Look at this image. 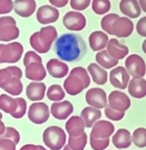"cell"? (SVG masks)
Instances as JSON below:
<instances>
[{"label": "cell", "mask_w": 146, "mask_h": 150, "mask_svg": "<svg viewBox=\"0 0 146 150\" xmlns=\"http://www.w3.org/2000/svg\"><path fill=\"white\" fill-rule=\"evenodd\" d=\"M54 49L63 61L74 63L84 58L87 52V45L80 35L64 33L57 39Z\"/></svg>", "instance_id": "1"}, {"label": "cell", "mask_w": 146, "mask_h": 150, "mask_svg": "<svg viewBox=\"0 0 146 150\" xmlns=\"http://www.w3.org/2000/svg\"><path fill=\"white\" fill-rule=\"evenodd\" d=\"M22 70L17 66H9L0 69V88L13 96L20 95L23 86L21 79Z\"/></svg>", "instance_id": "2"}, {"label": "cell", "mask_w": 146, "mask_h": 150, "mask_svg": "<svg viewBox=\"0 0 146 150\" xmlns=\"http://www.w3.org/2000/svg\"><path fill=\"white\" fill-rule=\"evenodd\" d=\"M90 85V78L85 69L76 67L71 70L69 77L64 82V88L71 96H75Z\"/></svg>", "instance_id": "3"}, {"label": "cell", "mask_w": 146, "mask_h": 150, "mask_svg": "<svg viewBox=\"0 0 146 150\" xmlns=\"http://www.w3.org/2000/svg\"><path fill=\"white\" fill-rule=\"evenodd\" d=\"M58 37V32L54 26L42 28L38 32L33 33L29 39L30 45L39 54L48 53L52 43Z\"/></svg>", "instance_id": "4"}, {"label": "cell", "mask_w": 146, "mask_h": 150, "mask_svg": "<svg viewBox=\"0 0 146 150\" xmlns=\"http://www.w3.org/2000/svg\"><path fill=\"white\" fill-rule=\"evenodd\" d=\"M64 130L59 126H50L43 131V141L49 149L60 150L66 143Z\"/></svg>", "instance_id": "5"}, {"label": "cell", "mask_w": 146, "mask_h": 150, "mask_svg": "<svg viewBox=\"0 0 146 150\" xmlns=\"http://www.w3.org/2000/svg\"><path fill=\"white\" fill-rule=\"evenodd\" d=\"M23 53V47L18 42L8 44L0 43V64H14L18 62Z\"/></svg>", "instance_id": "6"}, {"label": "cell", "mask_w": 146, "mask_h": 150, "mask_svg": "<svg viewBox=\"0 0 146 150\" xmlns=\"http://www.w3.org/2000/svg\"><path fill=\"white\" fill-rule=\"evenodd\" d=\"M19 36V29L17 27L15 19L11 16L0 18V41L10 42Z\"/></svg>", "instance_id": "7"}, {"label": "cell", "mask_w": 146, "mask_h": 150, "mask_svg": "<svg viewBox=\"0 0 146 150\" xmlns=\"http://www.w3.org/2000/svg\"><path fill=\"white\" fill-rule=\"evenodd\" d=\"M125 69L129 75L135 79H142L146 72L145 60L138 54H131L125 60Z\"/></svg>", "instance_id": "8"}, {"label": "cell", "mask_w": 146, "mask_h": 150, "mask_svg": "<svg viewBox=\"0 0 146 150\" xmlns=\"http://www.w3.org/2000/svg\"><path fill=\"white\" fill-rule=\"evenodd\" d=\"M49 106L45 103H33L28 108V118L35 124H43L49 120Z\"/></svg>", "instance_id": "9"}, {"label": "cell", "mask_w": 146, "mask_h": 150, "mask_svg": "<svg viewBox=\"0 0 146 150\" xmlns=\"http://www.w3.org/2000/svg\"><path fill=\"white\" fill-rule=\"evenodd\" d=\"M63 23L70 31H81L86 26V18L79 12L69 11L63 18Z\"/></svg>", "instance_id": "10"}, {"label": "cell", "mask_w": 146, "mask_h": 150, "mask_svg": "<svg viewBox=\"0 0 146 150\" xmlns=\"http://www.w3.org/2000/svg\"><path fill=\"white\" fill-rule=\"evenodd\" d=\"M86 103L91 107L101 109L108 105L107 94L105 91L99 88H93L87 91L85 94Z\"/></svg>", "instance_id": "11"}, {"label": "cell", "mask_w": 146, "mask_h": 150, "mask_svg": "<svg viewBox=\"0 0 146 150\" xmlns=\"http://www.w3.org/2000/svg\"><path fill=\"white\" fill-rule=\"evenodd\" d=\"M131 101L126 93L119 90L112 91L108 95V106L119 112H125L130 108Z\"/></svg>", "instance_id": "12"}, {"label": "cell", "mask_w": 146, "mask_h": 150, "mask_svg": "<svg viewBox=\"0 0 146 150\" xmlns=\"http://www.w3.org/2000/svg\"><path fill=\"white\" fill-rule=\"evenodd\" d=\"M134 31V23L129 18L119 17L112 25V35L118 38H127Z\"/></svg>", "instance_id": "13"}, {"label": "cell", "mask_w": 146, "mask_h": 150, "mask_svg": "<svg viewBox=\"0 0 146 150\" xmlns=\"http://www.w3.org/2000/svg\"><path fill=\"white\" fill-rule=\"evenodd\" d=\"M109 82L116 88L125 89L130 82V75L124 67L119 66L110 71Z\"/></svg>", "instance_id": "14"}, {"label": "cell", "mask_w": 146, "mask_h": 150, "mask_svg": "<svg viewBox=\"0 0 146 150\" xmlns=\"http://www.w3.org/2000/svg\"><path fill=\"white\" fill-rule=\"evenodd\" d=\"M93 129L90 136L95 139H109V137L114 134V126L111 122L106 120H100L98 121L92 126Z\"/></svg>", "instance_id": "15"}, {"label": "cell", "mask_w": 146, "mask_h": 150, "mask_svg": "<svg viewBox=\"0 0 146 150\" xmlns=\"http://www.w3.org/2000/svg\"><path fill=\"white\" fill-rule=\"evenodd\" d=\"M36 18L39 23L49 24L55 23L60 18V12L57 8L50 5L41 6L37 11Z\"/></svg>", "instance_id": "16"}, {"label": "cell", "mask_w": 146, "mask_h": 150, "mask_svg": "<svg viewBox=\"0 0 146 150\" xmlns=\"http://www.w3.org/2000/svg\"><path fill=\"white\" fill-rule=\"evenodd\" d=\"M50 111L54 118L59 120H65L73 113L74 106L68 100L56 102L51 105Z\"/></svg>", "instance_id": "17"}, {"label": "cell", "mask_w": 146, "mask_h": 150, "mask_svg": "<svg viewBox=\"0 0 146 150\" xmlns=\"http://www.w3.org/2000/svg\"><path fill=\"white\" fill-rule=\"evenodd\" d=\"M36 7L35 0H15L13 2L14 12L22 18H28L33 15Z\"/></svg>", "instance_id": "18"}, {"label": "cell", "mask_w": 146, "mask_h": 150, "mask_svg": "<svg viewBox=\"0 0 146 150\" xmlns=\"http://www.w3.org/2000/svg\"><path fill=\"white\" fill-rule=\"evenodd\" d=\"M106 47V51L108 52V54L118 61L120 59H125L130 52L129 48L126 45L120 44L116 38H111L110 40H108Z\"/></svg>", "instance_id": "19"}, {"label": "cell", "mask_w": 146, "mask_h": 150, "mask_svg": "<svg viewBox=\"0 0 146 150\" xmlns=\"http://www.w3.org/2000/svg\"><path fill=\"white\" fill-rule=\"evenodd\" d=\"M49 75L55 79H62L69 74V66L56 59L49 60L46 65Z\"/></svg>", "instance_id": "20"}, {"label": "cell", "mask_w": 146, "mask_h": 150, "mask_svg": "<svg viewBox=\"0 0 146 150\" xmlns=\"http://www.w3.org/2000/svg\"><path fill=\"white\" fill-rule=\"evenodd\" d=\"M47 75L42 63H33L25 67V76L28 79L35 82L43 80Z\"/></svg>", "instance_id": "21"}, {"label": "cell", "mask_w": 146, "mask_h": 150, "mask_svg": "<svg viewBox=\"0 0 146 150\" xmlns=\"http://www.w3.org/2000/svg\"><path fill=\"white\" fill-rule=\"evenodd\" d=\"M119 9L123 14L131 18H136L141 13V8L137 0H121Z\"/></svg>", "instance_id": "22"}, {"label": "cell", "mask_w": 146, "mask_h": 150, "mask_svg": "<svg viewBox=\"0 0 146 150\" xmlns=\"http://www.w3.org/2000/svg\"><path fill=\"white\" fill-rule=\"evenodd\" d=\"M46 91V85L43 83L31 82L26 88V95L31 101L36 102L42 100Z\"/></svg>", "instance_id": "23"}, {"label": "cell", "mask_w": 146, "mask_h": 150, "mask_svg": "<svg viewBox=\"0 0 146 150\" xmlns=\"http://www.w3.org/2000/svg\"><path fill=\"white\" fill-rule=\"evenodd\" d=\"M128 91L135 98H143L146 96V81L145 79L133 78L129 82Z\"/></svg>", "instance_id": "24"}, {"label": "cell", "mask_w": 146, "mask_h": 150, "mask_svg": "<svg viewBox=\"0 0 146 150\" xmlns=\"http://www.w3.org/2000/svg\"><path fill=\"white\" fill-rule=\"evenodd\" d=\"M112 142L114 147L119 149H128L132 144L131 134L130 131L125 129H119L113 136Z\"/></svg>", "instance_id": "25"}, {"label": "cell", "mask_w": 146, "mask_h": 150, "mask_svg": "<svg viewBox=\"0 0 146 150\" xmlns=\"http://www.w3.org/2000/svg\"><path fill=\"white\" fill-rule=\"evenodd\" d=\"M108 36L102 31H94L89 37V43L93 51H100L107 46Z\"/></svg>", "instance_id": "26"}, {"label": "cell", "mask_w": 146, "mask_h": 150, "mask_svg": "<svg viewBox=\"0 0 146 150\" xmlns=\"http://www.w3.org/2000/svg\"><path fill=\"white\" fill-rule=\"evenodd\" d=\"M84 123L79 116H72L65 123V129L71 137H76L84 132Z\"/></svg>", "instance_id": "27"}, {"label": "cell", "mask_w": 146, "mask_h": 150, "mask_svg": "<svg viewBox=\"0 0 146 150\" xmlns=\"http://www.w3.org/2000/svg\"><path fill=\"white\" fill-rule=\"evenodd\" d=\"M102 116V112L99 109L93 107L84 108L81 112V116L83 122L86 128H91L94 123H96Z\"/></svg>", "instance_id": "28"}, {"label": "cell", "mask_w": 146, "mask_h": 150, "mask_svg": "<svg viewBox=\"0 0 146 150\" xmlns=\"http://www.w3.org/2000/svg\"><path fill=\"white\" fill-rule=\"evenodd\" d=\"M88 71L93 81L98 85H103L108 81V73L97 64L92 63L88 66Z\"/></svg>", "instance_id": "29"}, {"label": "cell", "mask_w": 146, "mask_h": 150, "mask_svg": "<svg viewBox=\"0 0 146 150\" xmlns=\"http://www.w3.org/2000/svg\"><path fill=\"white\" fill-rule=\"evenodd\" d=\"M18 108V100L7 94L0 95V109L9 113L11 116L16 112Z\"/></svg>", "instance_id": "30"}, {"label": "cell", "mask_w": 146, "mask_h": 150, "mask_svg": "<svg viewBox=\"0 0 146 150\" xmlns=\"http://www.w3.org/2000/svg\"><path fill=\"white\" fill-rule=\"evenodd\" d=\"M95 60L103 69H113L119 64V61L112 58L106 50H101L95 56Z\"/></svg>", "instance_id": "31"}, {"label": "cell", "mask_w": 146, "mask_h": 150, "mask_svg": "<svg viewBox=\"0 0 146 150\" xmlns=\"http://www.w3.org/2000/svg\"><path fill=\"white\" fill-rule=\"evenodd\" d=\"M88 142V136L86 133H83L76 137H69L68 145L73 150H84Z\"/></svg>", "instance_id": "32"}, {"label": "cell", "mask_w": 146, "mask_h": 150, "mask_svg": "<svg viewBox=\"0 0 146 150\" xmlns=\"http://www.w3.org/2000/svg\"><path fill=\"white\" fill-rule=\"evenodd\" d=\"M47 97L50 101L60 102L65 97V93L62 87L59 84H53L49 88L47 91Z\"/></svg>", "instance_id": "33"}, {"label": "cell", "mask_w": 146, "mask_h": 150, "mask_svg": "<svg viewBox=\"0 0 146 150\" xmlns=\"http://www.w3.org/2000/svg\"><path fill=\"white\" fill-rule=\"evenodd\" d=\"M132 142L138 148H145L146 146V129L145 128L136 129L131 136Z\"/></svg>", "instance_id": "34"}, {"label": "cell", "mask_w": 146, "mask_h": 150, "mask_svg": "<svg viewBox=\"0 0 146 150\" xmlns=\"http://www.w3.org/2000/svg\"><path fill=\"white\" fill-rule=\"evenodd\" d=\"M111 4L109 0H93L92 9L98 15H103L110 10Z\"/></svg>", "instance_id": "35"}, {"label": "cell", "mask_w": 146, "mask_h": 150, "mask_svg": "<svg viewBox=\"0 0 146 150\" xmlns=\"http://www.w3.org/2000/svg\"><path fill=\"white\" fill-rule=\"evenodd\" d=\"M118 18H119V16L116 13H109L103 17L101 20V28L103 31L109 35H112V25Z\"/></svg>", "instance_id": "36"}, {"label": "cell", "mask_w": 146, "mask_h": 150, "mask_svg": "<svg viewBox=\"0 0 146 150\" xmlns=\"http://www.w3.org/2000/svg\"><path fill=\"white\" fill-rule=\"evenodd\" d=\"M0 139H9L13 142L15 144H18L20 141V134L18 130L12 127L5 128L4 133L0 135Z\"/></svg>", "instance_id": "37"}, {"label": "cell", "mask_w": 146, "mask_h": 150, "mask_svg": "<svg viewBox=\"0 0 146 150\" xmlns=\"http://www.w3.org/2000/svg\"><path fill=\"white\" fill-rule=\"evenodd\" d=\"M109 142H110L109 139H101L89 136V144L94 150H104L108 148Z\"/></svg>", "instance_id": "38"}, {"label": "cell", "mask_w": 146, "mask_h": 150, "mask_svg": "<svg viewBox=\"0 0 146 150\" xmlns=\"http://www.w3.org/2000/svg\"><path fill=\"white\" fill-rule=\"evenodd\" d=\"M104 113L106 117L112 121H120L125 117V112H119L117 110H114L108 105L104 108Z\"/></svg>", "instance_id": "39"}, {"label": "cell", "mask_w": 146, "mask_h": 150, "mask_svg": "<svg viewBox=\"0 0 146 150\" xmlns=\"http://www.w3.org/2000/svg\"><path fill=\"white\" fill-rule=\"evenodd\" d=\"M17 100H18V108L16 112L12 115V117L14 118H21L25 115L27 111V103L23 98H17Z\"/></svg>", "instance_id": "40"}, {"label": "cell", "mask_w": 146, "mask_h": 150, "mask_svg": "<svg viewBox=\"0 0 146 150\" xmlns=\"http://www.w3.org/2000/svg\"><path fill=\"white\" fill-rule=\"evenodd\" d=\"M42 62H43L42 58L38 54H36L34 51L27 52L23 58V65L25 67L33 63H42Z\"/></svg>", "instance_id": "41"}, {"label": "cell", "mask_w": 146, "mask_h": 150, "mask_svg": "<svg viewBox=\"0 0 146 150\" xmlns=\"http://www.w3.org/2000/svg\"><path fill=\"white\" fill-rule=\"evenodd\" d=\"M91 0H70V6L76 11L85 10L90 4Z\"/></svg>", "instance_id": "42"}, {"label": "cell", "mask_w": 146, "mask_h": 150, "mask_svg": "<svg viewBox=\"0 0 146 150\" xmlns=\"http://www.w3.org/2000/svg\"><path fill=\"white\" fill-rule=\"evenodd\" d=\"M13 9L12 0H0V14H7Z\"/></svg>", "instance_id": "43"}, {"label": "cell", "mask_w": 146, "mask_h": 150, "mask_svg": "<svg viewBox=\"0 0 146 150\" xmlns=\"http://www.w3.org/2000/svg\"><path fill=\"white\" fill-rule=\"evenodd\" d=\"M136 30L140 36L144 38L146 37V17H143L138 21L136 25Z\"/></svg>", "instance_id": "44"}, {"label": "cell", "mask_w": 146, "mask_h": 150, "mask_svg": "<svg viewBox=\"0 0 146 150\" xmlns=\"http://www.w3.org/2000/svg\"><path fill=\"white\" fill-rule=\"evenodd\" d=\"M0 150H16V144L9 139H0Z\"/></svg>", "instance_id": "45"}, {"label": "cell", "mask_w": 146, "mask_h": 150, "mask_svg": "<svg viewBox=\"0 0 146 150\" xmlns=\"http://www.w3.org/2000/svg\"><path fill=\"white\" fill-rule=\"evenodd\" d=\"M49 3L56 8H64L68 4L69 0H49Z\"/></svg>", "instance_id": "46"}, {"label": "cell", "mask_w": 146, "mask_h": 150, "mask_svg": "<svg viewBox=\"0 0 146 150\" xmlns=\"http://www.w3.org/2000/svg\"><path fill=\"white\" fill-rule=\"evenodd\" d=\"M19 150H39V148H38V145L25 144Z\"/></svg>", "instance_id": "47"}, {"label": "cell", "mask_w": 146, "mask_h": 150, "mask_svg": "<svg viewBox=\"0 0 146 150\" xmlns=\"http://www.w3.org/2000/svg\"><path fill=\"white\" fill-rule=\"evenodd\" d=\"M139 2H140L139 5H140V7L142 8V10L144 12H146V0H139Z\"/></svg>", "instance_id": "48"}, {"label": "cell", "mask_w": 146, "mask_h": 150, "mask_svg": "<svg viewBox=\"0 0 146 150\" xmlns=\"http://www.w3.org/2000/svg\"><path fill=\"white\" fill-rule=\"evenodd\" d=\"M4 131H5V125H4V122L2 121V118H0V135L4 134Z\"/></svg>", "instance_id": "49"}, {"label": "cell", "mask_w": 146, "mask_h": 150, "mask_svg": "<svg viewBox=\"0 0 146 150\" xmlns=\"http://www.w3.org/2000/svg\"><path fill=\"white\" fill-rule=\"evenodd\" d=\"M63 150H73V149H71L69 147V145L67 144V145H65L64 148V149H63Z\"/></svg>", "instance_id": "50"}, {"label": "cell", "mask_w": 146, "mask_h": 150, "mask_svg": "<svg viewBox=\"0 0 146 150\" xmlns=\"http://www.w3.org/2000/svg\"><path fill=\"white\" fill-rule=\"evenodd\" d=\"M38 148H39V150H48L47 149H45L44 147L41 146V145H38Z\"/></svg>", "instance_id": "51"}]
</instances>
